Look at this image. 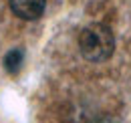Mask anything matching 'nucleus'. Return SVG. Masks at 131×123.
Instances as JSON below:
<instances>
[{
	"label": "nucleus",
	"instance_id": "obj_1",
	"mask_svg": "<svg viewBox=\"0 0 131 123\" xmlns=\"http://www.w3.org/2000/svg\"><path fill=\"white\" fill-rule=\"evenodd\" d=\"M79 48L81 55L91 63L107 61L115 50V38L109 26L105 24H89L79 34Z\"/></svg>",
	"mask_w": 131,
	"mask_h": 123
},
{
	"label": "nucleus",
	"instance_id": "obj_2",
	"mask_svg": "<svg viewBox=\"0 0 131 123\" xmlns=\"http://www.w3.org/2000/svg\"><path fill=\"white\" fill-rule=\"evenodd\" d=\"M47 0H10L12 12L22 20H36L45 12Z\"/></svg>",
	"mask_w": 131,
	"mask_h": 123
},
{
	"label": "nucleus",
	"instance_id": "obj_3",
	"mask_svg": "<svg viewBox=\"0 0 131 123\" xmlns=\"http://www.w3.org/2000/svg\"><path fill=\"white\" fill-rule=\"evenodd\" d=\"M22 61H24V55H22V50H10V53H6V57H4V67H6V71L8 73H18L20 71V67H22Z\"/></svg>",
	"mask_w": 131,
	"mask_h": 123
},
{
	"label": "nucleus",
	"instance_id": "obj_4",
	"mask_svg": "<svg viewBox=\"0 0 131 123\" xmlns=\"http://www.w3.org/2000/svg\"><path fill=\"white\" fill-rule=\"evenodd\" d=\"M97 123H115V121H111V119H101V121H97Z\"/></svg>",
	"mask_w": 131,
	"mask_h": 123
}]
</instances>
